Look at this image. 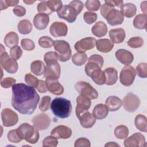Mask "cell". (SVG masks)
Returning a JSON list of instances; mask_svg holds the SVG:
<instances>
[{"instance_id":"obj_38","label":"cell","mask_w":147,"mask_h":147,"mask_svg":"<svg viewBox=\"0 0 147 147\" xmlns=\"http://www.w3.org/2000/svg\"><path fill=\"white\" fill-rule=\"evenodd\" d=\"M59 59L58 53L56 52H48L45 53L44 56V60L46 65L51 64L57 62Z\"/></svg>"},{"instance_id":"obj_51","label":"cell","mask_w":147,"mask_h":147,"mask_svg":"<svg viewBox=\"0 0 147 147\" xmlns=\"http://www.w3.org/2000/svg\"><path fill=\"white\" fill-rule=\"evenodd\" d=\"M99 68H101L96 63L92 62V61H88V63H87V64L85 66L84 70H85V72H86V75L90 77L91 73L94 70L99 69Z\"/></svg>"},{"instance_id":"obj_2","label":"cell","mask_w":147,"mask_h":147,"mask_svg":"<svg viewBox=\"0 0 147 147\" xmlns=\"http://www.w3.org/2000/svg\"><path fill=\"white\" fill-rule=\"evenodd\" d=\"M53 114L60 118H67L72 112V105L70 100L64 98H55L50 105Z\"/></svg>"},{"instance_id":"obj_8","label":"cell","mask_w":147,"mask_h":147,"mask_svg":"<svg viewBox=\"0 0 147 147\" xmlns=\"http://www.w3.org/2000/svg\"><path fill=\"white\" fill-rule=\"evenodd\" d=\"M122 104L125 110L131 113L135 111L139 107L140 100L137 95L130 92L124 97Z\"/></svg>"},{"instance_id":"obj_18","label":"cell","mask_w":147,"mask_h":147,"mask_svg":"<svg viewBox=\"0 0 147 147\" xmlns=\"http://www.w3.org/2000/svg\"><path fill=\"white\" fill-rule=\"evenodd\" d=\"M72 134L71 129L64 125H59L53 128L51 132V136L57 139H67Z\"/></svg>"},{"instance_id":"obj_56","label":"cell","mask_w":147,"mask_h":147,"mask_svg":"<svg viewBox=\"0 0 147 147\" xmlns=\"http://www.w3.org/2000/svg\"><path fill=\"white\" fill-rule=\"evenodd\" d=\"M74 146L75 147H90L91 144L90 141L88 139L84 137H81L76 140Z\"/></svg>"},{"instance_id":"obj_41","label":"cell","mask_w":147,"mask_h":147,"mask_svg":"<svg viewBox=\"0 0 147 147\" xmlns=\"http://www.w3.org/2000/svg\"><path fill=\"white\" fill-rule=\"evenodd\" d=\"M39 45L44 48H51L54 44V41L48 36H42L38 40Z\"/></svg>"},{"instance_id":"obj_40","label":"cell","mask_w":147,"mask_h":147,"mask_svg":"<svg viewBox=\"0 0 147 147\" xmlns=\"http://www.w3.org/2000/svg\"><path fill=\"white\" fill-rule=\"evenodd\" d=\"M8 140L13 143H18L22 140L17 129L11 130L7 133Z\"/></svg>"},{"instance_id":"obj_36","label":"cell","mask_w":147,"mask_h":147,"mask_svg":"<svg viewBox=\"0 0 147 147\" xmlns=\"http://www.w3.org/2000/svg\"><path fill=\"white\" fill-rule=\"evenodd\" d=\"M87 60V56L84 52H77L72 57V63L77 66H81L84 64Z\"/></svg>"},{"instance_id":"obj_50","label":"cell","mask_w":147,"mask_h":147,"mask_svg":"<svg viewBox=\"0 0 147 147\" xmlns=\"http://www.w3.org/2000/svg\"><path fill=\"white\" fill-rule=\"evenodd\" d=\"M84 21L88 24H92L96 21L97 14L91 11H86L83 15Z\"/></svg>"},{"instance_id":"obj_31","label":"cell","mask_w":147,"mask_h":147,"mask_svg":"<svg viewBox=\"0 0 147 147\" xmlns=\"http://www.w3.org/2000/svg\"><path fill=\"white\" fill-rule=\"evenodd\" d=\"M45 65L41 60H36L30 64V70L33 74L37 76H41L44 74L45 71Z\"/></svg>"},{"instance_id":"obj_10","label":"cell","mask_w":147,"mask_h":147,"mask_svg":"<svg viewBox=\"0 0 147 147\" xmlns=\"http://www.w3.org/2000/svg\"><path fill=\"white\" fill-rule=\"evenodd\" d=\"M57 13L60 18L64 19L69 23L74 22L78 16L75 9L69 5L63 6Z\"/></svg>"},{"instance_id":"obj_43","label":"cell","mask_w":147,"mask_h":147,"mask_svg":"<svg viewBox=\"0 0 147 147\" xmlns=\"http://www.w3.org/2000/svg\"><path fill=\"white\" fill-rule=\"evenodd\" d=\"M37 11L39 13L45 14L47 15H50L52 13L49 7L47 5V2L45 1H42L40 2L37 5Z\"/></svg>"},{"instance_id":"obj_28","label":"cell","mask_w":147,"mask_h":147,"mask_svg":"<svg viewBox=\"0 0 147 147\" xmlns=\"http://www.w3.org/2000/svg\"><path fill=\"white\" fill-rule=\"evenodd\" d=\"M109 113V110L107 106L103 104H98L96 105L92 111V114L97 119H103L105 118Z\"/></svg>"},{"instance_id":"obj_11","label":"cell","mask_w":147,"mask_h":147,"mask_svg":"<svg viewBox=\"0 0 147 147\" xmlns=\"http://www.w3.org/2000/svg\"><path fill=\"white\" fill-rule=\"evenodd\" d=\"M33 126L37 130H43L48 129L51 123L50 117L44 114H39L32 119Z\"/></svg>"},{"instance_id":"obj_35","label":"cell","mask_w":147,"mask_h":147,"mask_svg":"<svg viewBox=\"0 0 147 147\" xmlns=\"http://www.w3.org/2000/svg\"><path fill=\"white\" fill-rule=\"evenodd\" d=\"M134 124L139 130L143 132L147 131V122L145 115L142 114L137 115L134 119Z\"/></svg>"},{"instance_id":"obj_30","label":"cell","mask_w":147,"mask_h":147,"mask_svg":"<svg viewBox=\"0 0 147 147\" xmlns=\"http://www.w3.org/2000/svg\"><path fill=\"white\" fill-rule=\"evenodd\" d=\"M19 38L17 34L14 32L7 33L4 38V42L7 47L12 48L18 44Z\"/></svg>"},{"instance_id":"obj_44","label":"cell","mask_w":147,"mask_h":147,"mask_svg":"<svg viewBox=\"0 0 147 147\" xmlns=\"http://www.w3.org/2000/svg\"><path fill=\"white\" fill-rule=\"evenodd\" d=\"M137 75L141 78H146L147 77V64L146 63H140L136 67Z\"/></svg>"},{"instance_id":"obj_6","label":"cell","mask_w":147,"mask_h":147,"mask_svg":"<svg viewBox=\"0 0 147 147\" xmlns=\"http://www.w3.org/2000/svg\"><path fill=\"white\" fill-rule=\"evenodd\" d=\"M75 88L80 95L87 96L90 99H96L98 96L97 91L87 82H78L75 84Z\"/></svg>"},{"instance_id":"obj_33","label":"cell","mask_w":147,"mask_h":147,"mask_svg":"<svg viewBox=\"0 0 147 147\" xmlns=\"http://www.w3.org/2000/svg\"><path fill=\"white\" fill-rule=\"evenodd\" d=\"M147 16L145 14H140L136 16L133 20V26L138 29H146Z\"/></svg>"},{"instance_id":"obj_64","label":"cell","mask_w":147,"mask_h":147,"mask_svg":"<svg viewBox=\"0 0 147 147\" xmlns=\"http://www.w3.org/2000/svg\"><path fill=\"white\" fill-rule=\"evenodd\" d=\"M23 2L24 3H25L26 4H28V5H31L33 3L35 2V1H23Z\"/></svg>"},{"instance_id":"obj_63","label":"cell","mask_w":147,"mask_h":147,"mask_svg":"<svg viewBox=\"0 0 147 147\" xmlns=\"http://www.w3.org/2000/svg\"><path fill=\"white\" fill-rule=\"evenodd\" d=\"M105 146H119V145L115 143L114 142H108L107 144H106Z\"/></svg>"},{"instance_id":"obj_39","label":"cell","mask_w":147,"mask_h":147,"mask_svg":"<svg viewBox=\"0 0 147 147\" xmlns=\"http://www.w3.org/2000/svg\"><path fill=\"white\" fill-rule=\"evenodd\" d=\"M127 44L132 48H138L143 45L144 40L141 37H134L130 38L127 41Z\"/></svg>"},{"instance_id":"obj_49","label":"cell","mask_w":147,"mask_h":147,"mask_svg":"<svg viewBox=\"0 0 147 147\" xmlns=\"http://www.w3.org/2000/svg\"><path fill=\"white\" fill-rule=\"evenodd\" d=\"M58 144V141L55 137L50 136L45 137L42 141V146L55 147Z\"/></svg>"},{"instance_id":"obj_24","label":"cell","mask_w":147,"mask_h":147,"mask_svg":"<svg viewBox=\"0 0 147 147\" xmlns=\"http://www.w3.org/2000/svg\"><path fill=\"white\" fill-rule=\"evenodd\" d=\"M105 77V83L108 86L114 84L118 79L117 71L113 67L107 68L103 71Z\"/></svg>"},{"instance_id":"obj_60","label":"cell","mask_w":147,"mask_h":147,"mask_svg":"<svg viewBox=\"0 0 147 147\" xmlns=\"http://www.w3.org/2000/svg\"><path fill=\"white\" fill-rule=\"evenodd\" d=\"M114 9V8L111 7V6H110L109 5H107L106 3H104L100 7V13H101L102 16L104 18H105L106 16L109 13V11L110 10H111V9Z\"/></svg>"},{"instance_id":"obj_21","label":"cell","mask_w":147,"mask_h":147,"mask_svg":"<svg viewBox=\"0 0 147 147\" xmlns=\"http://www.w3.org/2000/svg\"><path fill=\"white\" fill-rule=\"evenodd\" d=\"M80 125L84 128H90L94 126L96 122V118L94 115L88 111L82 113L78 118Z\"/></svg>"},{"instance_id":"obj_5","label":"cell","mask_w":147,"mask_h":147,"mask_svg":"<svg viewBox=\"0 0 147 147\" xmlns=\"http://www.w3.org/2000/svg\"><path fill=\"white\" fill-rule=\"evenodd\" d=\"M0 63L1 68H3L9 74H15L18 68L16 60L10 57L5 51H1Z\"/></svg>"},{"instance_id":"obj_26","label":"cell","mask_w":147,"mask_h":147,"mask_svg":"<svg viewBox=\"0 0 147 147\" xmlns=\"http://www.w3.org/2000/svg\"><path fill=\"white\" fill-rule=\"evenodd\" d=\"M105 105L107 106L109 111H115L121 107L122 100L116 96H110L106 99Z\"/></svg>"},{"instance_id":"obj_32","label":"cell","mask_w":147,"mask_h":147,"mask_svg":"<svg viewBox=\"0 0 147 147\" xmlns=\"http://www.w3.org/2000/svg\"><path fill=\"white\" fill-rule=\"evenodd\" d=\"M91 79L95 83L98 85H103L105 83V77L103 71L101 68L94 70L91 74L90 76Z\"/></svg>"},{"instance_id":"obj_22","label":"cell","mask_w":147,"mask_h":147,"mask_svg":"<svg viewBox=\"0 0 147 147\" xmlns=\"http://www.w3.org/2000/svg\"><path fill=\"white\" fill-rule=\"evenodd\" d=\"M49 22L48 15L42 13L37 14L33 18V24L36 29L43 30L47 28Z\"/></svg>"},{"instance_id":"obj_61","label":"cell","mask_w":147,"mask_h":147,"mask_svg":"<svg viewBox=\"0 0 147 147\" xmlns=\"http://www.w3.org/2000/svg\"><path fill=\"white\" fill-rule=\"evenodd\" d=\"M5 3L6 4L7 7H9V6H16L18 3H19V1L18 0H14V1H11V0H5Z\"/></svg>"},{"instance_id":"obj_48","label":"cell","mask_w":147,"mask_h":147,"mask_svg":"<svg viewBox=\"0 0 147 147\" xmlns=\"http://www.w3.org/2000/svg\"><path fill=\"white\" fill-rule=\"evenodd\" d=\"M21 45L23 49L28 51H32L35 48L34 42L29 38H23L21 41Z\"/></svg>"},{"instance_id":"obj_46","label":"cell","mask_w":147,"mask_h":147,"mask_svg":"<svg viewBox=\"0 0 147 147\" xmlns=\"http://www.w3.org/2000/svg\"><path fill=\"white\" fill-rule=\"evenodd\" d=\"M47 5L51 10L53 11H58L63 6L62 2L59 0H49L47 1Z\"/></svg>"},{"instance_id":"obj_9","label":"cell","mask_w":147,"mask_h":147,"mask_svg":"<svg viewBox=\"0 0 147 147\" xmlns=\"http://www.w3.org/2000/svg\"><path fill=\"white\" fill-rule=\"evenodd\" d=\"M1 118L5 127H10L15 125L18 121L17 114L9 108H5L1 112Z\"/></svg>"},{"instance_id":"obj_27","label":"cell","mask_w":147,"mask_h":147,"mask_svg":"<svg viewBox=\"0 0 147 147\" xmlns=\"http://www.w3.org/2000/svg\"><path fill=\"white\" fill-rule=\"evenodd\" d=\"M92 34L98 37H101L105 36L107 32V26L103 21L96 22L91 28Z\"/></svg>"},{"instance_id":"obj_14","label":"cell","mask_w":147,"mask_h":147,"mask_svg":"<svg viewBox=\"0 0 147 147\" xmlns=\"http://www.w3.org/2000/svg\"><path fill=\"white\" fill-rule=\"evenodd\" d=\"M90 99L87 96L80 95L76 98V106L75 113L76 117L78 118L82 113L88 111L91 106Z\"/></svg>"},{"instance_id":"obj_15","label":"cell","mask_w":147,"mask_h":147,"mask_svg":"<svg viewBox=\"0 0 147 147\" xmlns=\"http://www.w3.org/2000/svg\"><path fill=\"white\" fill-rule=\"evenodd\" d=\"M105 18L111 26H116L123 23L124 16L121 11L114 8L109 11Z\"/></svg>"},{"instance_id":"obj_52","label":"cell","mask_w":147,"mask_h":147,"mask_svg":"<svg viewBox=\"0 0 147 147\" xmlns=\"http://www.w3.org/2000/svg\"><path fill=\"white\" fill-rule=\"evenodd\" d=\"M22 54V51L18 45H16L14 47L11 48L10 51V55L11 57L16 60H18L21 57Z\"/></svg>"},{"instance_id":"obj_16","label":"cell","mask_w":147,"mask_h":147,"mask_svg":"<svg viewBox=\"0 0 147 147\" xmlns=\"http://www.w3.org/2000/svg\"><path fill=\"white\" fill-rule=\"evenodd\" d=\"M51 34L55 37L65 36L68 32L67 25L63 22H54L49 28Z\"/></svg>"},{"instance_id":"obj_7","label":"cell","mask_w":147,"mask_h":147,"mask_svg":"<svg viewBox=\"0 0 147 147\" xmlns=\"http://www.w3.org/2000/svg\"><path fill=\"white\" fill-rule=\"evenodd\" d=\"M136 72L133 67L130 65L124 67L119 75V80L122 84L125 86H131L135 79Z\"/></svg>"},{"instance_id":"obj_29","label":"cell","mask_w":147,"mask_h":147,"mask_svg":"<svg viewBox=\"0 0 147 147\" xmlns=\"http://www.w3.org/2000/svg\"><path fill=\"white\" fill-rule=\"evenodd\" d=\"M121 11L126 17L131 18L136 14L137 7L135 5L131 3H126L121 6Z\"/></svg>"},{"instance_id":"obj_53","label":"cell","mask_w":147,"mask_h":147,"mask_svg":"<svg viewBox=\"0 0 147 147\" xmlns=\"http://www.w3.org/2000/svg\"><path fill=\"white\" fill-rule=\"evenodd\" d=\"M16 82V80L12 78H5L1 80V86L2 87L4 88H8L12 87L15 84Z\"/></svg>"},{"instance_id":"obj_4","label":"cell","mask_w":147,"mask_h":147,"mask_svg":"<svg viewBox=\"0 0 147 147\" xmlns=\"http://www.w3.org/2000/svg\"><path fill=\"white\" fill-rule=\"evenodd\" d=\"M54 49L58 53L59 60L65 62L68 61L71 57V50L68 42L64 40H56L53 44Z\"/></svg>"},{"instance_id":"obj_37","label":"cell","mask_w":147,"mask_h":147,"mask_svg":"<svg viewBox=\"0 0 147 147\" xmlns=\"http://www.w3.org/2000/svg\"><path fill=\"white\" fill-rule=\"evenodd\" d=\"M114 135L118 139H125L129 134V129L125 125H119L114 129Z\"/></svg>"},{"instance_id":"obj_62","label":"cell","mask_w":147,"mask_h":147,"mask_svg":"<svg viewBox=\"0 0 147 147\" xmlns=\"http://www.w3.org/2000/svg\"><path fill=\"white\" fill-rule=\"evenodd\" d=\"M141 11L144 14H146V1H144L141 3Z\"/></svg>"},{"instance_id":"obj_47","label":"cell","mask_w":147,"mask_h":147,"mask_svg":"<svg viewBox=\"0 0 147 147\" xmlns=\"http://www.w3.org/2000/svg\"><path fill=\"white\" fill-rule=\"evenodd\" d=\"M25 81L29 86L37 88L39 80L32 74H27L25 76Z\"/></svg>"},{"instance_id":"obj_58","label":"cell","mask_w":147,"mask_h":147,"mask_svg":"<svg viewBox=\"0 0 147 147\" xmlns=\"http://www.w3.org/2000/svg\"><path fill=\"white\" fill-rule=\"evenodd\" d=\"M105 3L109 5L110 6L114 8L115 7H121V6L123 5L122 1H116V0H106L105 1Z\"/></svg>"},{"instance_id":"obj_19","label":"cell","mask_w":147,"mask_h":147,"mask_svg":"<svg viewBox=\"0 0 147 147\" xmlns=\"http://www.w3.org/2000/svg\"><path fill=\"white\" fill-rule=\"evenodd\" d=\"M45 84L48 90L53 94L60 95L64 92L63 86L59 82L58 79L46 78Z\"/></svg>"},{"instance_id":"obj_17","label":"cell","mask_w":147,"mask_h":147,"mask_svg":"<svg viewBox=\"0 0 147 147\" xmlns=\"http://www.w3.org/2000/svg\"><path fill=\"white\" fill-rule=\"evenodd\" d=\"M60 75V66L58 62L46 65L44 72V77L46 78L58 79Z\"/></svg>"},{"instance_id":"obj_1","label":"cell","mask_w":147,"mask_h":147,"mask_svg":"<svg viewBox=\"0 0 147 147\" xmlns=\"http://www.w3.org/2000/svg\"><path fill=\"white\" fill-rule=\"evenodd\" d=\"M40 100V96L36 90L24 83L12 86L11 105L14 109L22 114H31Z\"/></svg>"},{"instance_id":"obj_45","label":"cell","mask_w":147,"mask_h":147,"mask_svg":"<svg viewBox=\"0 0 147 147\" xmlns=\"http://www.w3.org/2000/svg\"><path fill=\"white\" fill-rule=\"evenodd\" d=\"M51 98L49 96H44L40 102L38 108L39 109L42 111H46L48 110L49 106H50V103H51Z\"/></svg>"},{"instance_id":"obj_55","label":"cell","mask_w":147,"mask_h":147,"mask_svg":"<svg viewBox=\"0 0 147 147\" xmlns=\"http://www.w3.org/2000/svg\"><path fill=\"white\" fill-rule=\"evenodd\" d=\"M88 61H92V62L96 63L100 68L102 67L103 63H104L103 57L102 56H100L99 55H97V54H94V55H92V56H91L89 57V59H88Z\"/></svg>"},{"instance_id":"obj_20","label":"cell","mask_w":147,"mask_h":147,"mask_svg":"<svg viewBox=\"0 0 147 147\" xmlns=\"http://www.w3.org/2000/svg\"><path fill=\"white\" fill-rule=\"evenodd\" d=\"M115 57L119 62L126 65L130 64L134 60L132 53L123 49L117 50L115 52Z\"/></svg>"},{"instance_id":"obj_59","label":"cell","mask_w":147,"mask_h":147,"mask_svg":"<svg viewBox=\"0 0 147 147\" xmlns=\"http://www.w3.org/2000/svg\"><path fill=\"white\" fill-rule=\"evenodd\" d=\"M37 89L38 91L41 93H45V92H47L48 89L46 86L45 82H44L42 80H39Z\"/></svg>"},{"instance_id":"obj_57","label":"cell","mask_w":147,"mask_h":147,"mask_svg":"<svg viewBox=\"0 0 147 147\" xmlns=\"http://www.w3.org/2000/svg\"><path fill=\"white\" fill-rule=\"evenodd\" d=\"M13 12L18 17H22L26 14V9L24 7L18 5L13 9Z\"/></svg>"},{"instance_id":"obj_42","label":"cell","mask_w":147,"mask_h":147,"mask_svg":"<svg viewBox=\"0 0 147 147\" xmlns=\"http://www.w3.org/2000/svg\"><path fill=\"white\" fill-rule=\"evenodd\" d=\"M100 6V2L98 0H88L85 3L86 9L91 11H97Z\"/></svg>"},{"instance_id":"obj_13","label":"cell","mask_w":147,"mask_h":147,"mask_svg":"<svg viewBox=\"0 0 147 147\" xmlns=\"http://www.w3.org/2000/svg\"><path fill=\"white\" fill-rule=\"evenodd\" d=\"M96 44V39L94 37H86L76 42L75 49L78 52H85L86 51L93 49Z\"/></svg>"},{"instance_id":"obj_34","label":"cell","mask_w":147,"mask_h":147,"mask_svg":"<svg viewBox=\"0 0 147 147\" xmlns=\"http://www.w3.org/2000/svg\"><path fill=\"white\" fill-rule=\"evenodd\" d=\"M32 24L28 20H22L20 21L17 26L18 32L22 34L30 33L32 30Z\"/></svg>"},{"instance_id":"obj_12","label":"cell","mask_w":147,"mask_h":147,"mask_svg":"<svg viewBox=\"0 0 147 147\" xmlns=\"http://www.w3.org/2000/svg\"><path fill=\"white\" fill-rule=\"evenodd\" d=\"M125 147H140L146 146L144 136L140 133H135L127 138L123 142Z\"/></svg>"},{"instance_id":"obj_23","label":"cell","mask_w":147,"mask_h":147,"mask_svg":"<svg viewBox=\"0 0 147 147\" xmlns=\"http://www.w3.org/2000/svg\"><path fill=\"white\" fill-rule=\"evenodd\" d=\"M95 45L98 51L103 53H108L113 48L114 43L109 39L102 38L96 40Z\"/></svg>"},{"instance_id":"obj_54","label":"cell","mask_w":147,"mask_h":147,"mask_svg":"<svg viewBox=\"0 0 147 147\" xmlns=\"http://www.w3.org/2000/svg\"><path fill=\"white\" fill-rule=\"evenodd\" d=\"M69 5L75 9L78 15L80 14V13L82 11V10L83 9V7H84L83 3L80 1H77V0L72 1L69 3Z\"/></svg>"},{"instance_id":"obj_3","label":"cell","mask_w":147,"mask_h":147,"mask_svg":"<svg viewBox=\"0 0 147 147\" xmlns=\"http://www.w3.org/2000/svg\"><path fill=\"white\" fill-rule=\"evenodd\" d=\"M17 130L22 140H25L26 142L34 144L39 140L38 130L36 129L34 126H31L29 123H24L21 124L17 129Z\"/></svg>"},{"instance_id":"obj_25","label":"cell","mask_w":147,"mask_h":147,"mask_svg":"<svg viewBox=\"0 0 147 147\" xmlns=\"http://www.w3.org/2000/svg\"><path fill=\"white\" fill-rule=\"evenodd\" d=\"M109 36L113 43L119 44L125 40L126 34L124 29L122 28H117L109 31Z\"/></svg>"}]
</instances>
